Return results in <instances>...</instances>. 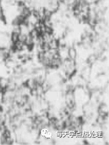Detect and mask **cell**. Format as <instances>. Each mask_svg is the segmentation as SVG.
I'll use <instances>...</instances> for the list:
<instances>
[{
    "label": "cell",
    "instance_id": "1",
    "mask_svg": "<svg viewBox=\"0 0 109 145\" xmlns=\"http://www.w3.org/2000/svg\"><path fill=\"white\" fill-rule=\"evenodd\" d=\"M76 50L74 48H69L68 49V57L71 60H75L76 58Z\"/></svg>",
    "mask_w": 109,
    "mask_h": 145
}]
</instances>
